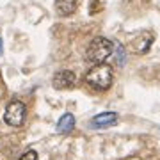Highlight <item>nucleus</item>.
Wrapping results in <instances>:
<instances>
[{
	"label": "nucleus",
	"mask_w": 160,
	"mask_h": 160,
	"mask_svg": "<svg viewBox=\"0 0 160 160\" xmlns=\"http://www.w3.org/2000/svg\"><path fill=\"white\" fill-rule=\"evenodd\" d=\"M112 68L107 64H96L86 75V82L98 91H107L112 86Z\"/></svg>",
	"instance_id": "1"
},
{
	"label": "nucleus",
	"mask_w": 160,
	"mask_h": 160,
	"mask_svg": "<svg viewBox=\"0 0 160 160\" xmlns=\"http://www.w3.org/2000/svg\"><path fill=\"white\" fill-rule=\"evenodd\" d=\"M112 43L107 38H94L89 43L86 52V59L92 64H103V61L112 53Z\"/></svg>",
	"instance_id": "2"
},
{
	"label": "nucleus",
	"mask_w": 160,
	"mask_h": 160,
	"mask_svg": "<svg viewBox=\"0 0 160 160\" xmlns=\"http://www.w3.org/2000/svg\"><path fill=\"white\" fill-rule=\"evenodd\" d=\"M25 105L22 102H11L6 107L4 112V121L9 126H22L25 121Z\"/></svg>",
	"instance_id": "3"
},
{
	"label": "nucleus",
	"mask_w": 160,
	"mask_h": 160,
	"mask_svg": "<svg viewBox=\"0 0 160 160\" xmlns=\"http://www.w3.org/2000/svg\"><path fill=\"white\" fill-rule=\"evenodd\" d=\"M75 80H77V77H75L73 71L61 69L53 75V87L55 89H69V87H73Z\"/></svg>",
	"instance_id": "4"
},
{
	"label": "nucleus",
	"mask_w": 160,
	"mask_h": 160,
	"mask_svg": "<svg viewBox=\"0 0 160 160\" xmlns=\"http://www.w3.org/2000/svg\"><path fill=\"white\" fill-rule=\"evenodd\" d=\"M116 123H118V114L116 112H102V114L92 118L89 126L91 128H109Z\"/></svg>",
	"instance_id": "5"
},
{
	"label": "nucleus",
	"mask_w": 160,
	"mask_h": 160,
	"mask_svg": "<svg viewBox=\"0 0 160 160\" xmlns=\"http://www.w3.org/2000/svg\"><path fill=\"white\" fill-rule=\"evenodd\" d=\"M78 0H57L55 2V9L61 16H69L71 12L77 11Z\"/></svg>",
	"instance_id": "6"
},
{
	"label": "nucleus",
	"mask_w": 160,
	"mask_h": 160,
	"mask_svg": "<svg viewBox=\"0 0 160 160\" xmlns=\"http://www.w3.org/2000/svg\"><path fill=\"white\" fill-rule=\"evenodd\" d=\"M73 126H75V118L71 114H64L57 123V132L59 133H69L73 130Z\"/></svg>",
	"instance_id": "7"
},
{
	"label": "nucleus",
	"mask_w": 160,
	"mask_h": 160,
	"mask_svg": "<svg viewBox=\"0 0 160 160\" xmlns=\"http://www.w3.org/2000/svg\"><path fill=\"white\" fill-rule=\"evenodd\" d=\"M116 59H118V64H125V50L121 45L116 46Z\"/></svg>",
	"instance_id": "8"
},
{
	"label": "nucleus",
	"mask_w": 160,
	"mask_h": 160,
	"mask_svg": "<svg viewBox=\"0 0 160 160\" xmlns=\"http://www.w3.org/2000/svg\"><path fill=\"white\" fill-rule=\"evenodd\" d=\"M20 160H39V158H38V153H36L34 149H29L27 153H23L20 157Z\"/></svg>",
	"instance_id": "9"
},
{
	"label": "nucleus",
	"mask_w": 160,
	"mask_h": 160,
	"mask_svg": "<svg viewBox=\"0 0 160 160\" xmlns=\"http://www.w3.org/2000/svg\"><path fill=\"white\" fill-rule=\"evenodd\" d=\"M2 52H4V46H2V39H0V55H2Z\"/></svg>",
	"instance_id": "10"
}]
</instances>
